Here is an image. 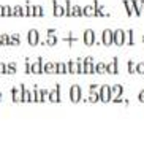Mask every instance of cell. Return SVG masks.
Segmentation results:
<instances>
[{"label": "cell", "instance_id": "cell-22", "mask_svg": "<svg viewBox=\"0 0 144 149\" xmlns=\"http://www.w3.org/2000/svg\"><path fill=\"white\" fill-rule=\"evenodd\" d=\"M32 95H33V103H43V98H41V92H40V89L37 87V84H33Z\"/></svg>", "mask_w": 144, "mask_h": 149}, {"label": "cell", "instance_id": "cell-33", "mask_svg": "<svg viewBox=\"0 0 144 149\" xmlns=\"http://www.w3.org/2000/svg\"><path fill=\"white\" fill-rule=\"evenodd\" d=\"M27 5V17H33L35 15V5H32V3H26Z\"/></svg>", "mask_w": 144, "mask_h": 149}, {"label": "cell", "instance_id": "cell-7", "mask_svg": "<svg viewBox=\"0 0 144 149\" xmlns=\"http://www.w3.org/2000/svg\"><path fill=\"white\" fill-rule=\"evenodd\" d=\"M51 103H60V86L59 83L55 84V87L52 91H49V98H48Z\"/></svg>", "mask_w": 144, "mask_h": 149}, {"label": "cell", "instance_id": "cell-29", "mask_svg": "<svg viewBox=\"0 0 144 149\" xmlns=\"http://www.w3.org/2000/svg\"><path fill=\"white\" fill-rule=\"evenodd\" d=\"M3 17H13V6L3 5Z\"/></svg>", "mask_w": 144, "mask_h": 149}, {"label": "cell", "instance_id": "cell-14", "mask_svg": "<svg viewBox=\"0 0 144 149\" xmlns=\"http://www.w3.org/2000/svg\"><path fill=\"white\" fill-rule=\"evenodd\" d=\"M119 95H124V86L122 84H112L111 86V100L114 97H119Z\"/></svg>", "mask_w": 144, "mask_h": 149}, {"label": "cell", "instance_id": "cell-34", "mask_svg": "<svg viewBox=\"0 0 144 149\" xmlns=\"http://www.w3.org/2000/svg\"><path fill=\"white\" fill-rule=\"evenodd\" d=\"M128 73L130 74H135L136 73V63L135 62H133V60H128Z\"/></svg>", "mask_w": 144, "mask_h": 149}, {"label": "cell", "instance_id": "cell-15", "mask_svg": "<svg viewBox=\"0 0 144 149\" xmlns=\"http://www.w3.org/2000/svg\"><path fill=\"white\" fill-rule=\"evenodd\" d=\"M122 5H124L125 11H127V16L132 17L135 15V8H133V0H122Z\"/></svg>", "mask_w": 144, "mask_h": 149}, {"label": "cell", "instance_id": "cell-43", "mask_svg": "<svg viewBox=\"0 0 144 149\" xmlns=\"http://www.w3.org/2000/svg\"><path fill=\"white\" fill-rule=\"evenodd\" d=\"M0 17H3V5H0Z\"/></svg>", "mask_w": 144, "mask_h": 149}, {"label": "cell", "instance_id": "cell-5", "mask_svg": "<svg viewBox=\"0 0 144 149\" xmlns=\"http://www.w3.org/2000/svg\"><path fill=\"white\" fill-rule=\"evenodd\" d=\"M114 45L122 48L125 46V30L124 29H116L114 30Z\"/></svg>", "mask_w": 144, "mask_h": 149}, {"label": "cell", "instance_id": "cell-20", "mask_svg": "<svg viewBox=\"0 0 144 149\" xmlns=\"http://www.w3.org/2000/svg\"><path fill=\"white\" fill-rule=\"evenodd\" d=\"M125 45L128 46H135V30L130 29L125 32Z\"/></svg>", "mask_w": 144, "mask_h": 149}, {"label": "cell", "instance_id": "cell-27", "mask_svg": "<svg viewBox=\"0 0 144 149\" xmlns=\"http://www.w3.org/2000/svg\"><path fill=\"white\" fill-rule=\"evenodd\" d=\"M65 17H71L73 13V5H71V0H65Z\"/></svg>", "mask_w": 144, "mask_h": 149}, {"label": "cell", "instance_id": "cell-23", "mask_svg": "<svg viewBox=\"0 0 144 149\" xmlns=\"http://www.w3.org/2000/svg\"><path fill=\"white\" fill-rule=\"evenodd\" d=\"M95 73V62H84V74Z\"/></svg>", "mask_w": 144, "mask_h": 149}, {"label": "cell", "instance_id": "cell-19", "mask_svg": "<svg viewBox=\"0 0 144 149\" xmlns=\"http://www.w3.org/2000/svg\"><path fill=\"white\" fill-rule=\"evenodd\" d=\"M43 73L55 74V62H44L43 63Z\"/></svg>", "mask_w": 144, "mask_h": 149}, {"label": "cell", "instance_id": "cell-17", "mask_svg": "<svg viewBox=\"0 0 144 149\" xmlns=\"http://www.w3.org/2000/svg\"><path fill=\"white\" fill-rule=\"evenodd\" d=\"M66 70H68V74H78V60H68Z\"/></svg>", "mask_w": 144, "mask_h": 149}, {"label": "cell", "instance_id": "cell-28", "mask_svg": "<svg viewBox=\"0 0 144 149\" xmlns=\"http://www.w3.org/2000/svg\"><path fill=\"white\" fill-rule=\"evenodd\" d=\"M71 17H82V6L81 5H73Z\"/></svg>", "mask_w": 144, "mask_h": 149}, {"label": "cell", "instance_id": "cell-30", "mask_svg": "<svg viewBox=\"0 0 144 149\" xmlns=\"http://www.w3.org/2000/svg\"><path fill=\"white\" fill-rule=\"evenodd\" d=\"M11 46H21V35L11 33Z\"/></svg>", "mask_w": 144, "mask_h": 149}, {"label": "cell", "instance_id": "cell-2", "mask_svg": "<svg viewBox=\"0 0 144 149\" xmlns=\"http://www.w3.org/2000/svg\"><path fill=\"white\" fill-rule=\"evenodd\" d=\"M82 41H84V45H86V48H90V46H93L97 43V33H95V30H92V29H86L84 30V33H82Z\"/></svg>", "mask_w": 144, "mask_h": 149}, {"label": "cell", "instance_id": "cell-36", "mask_svg": "<svg viewBox=\"0 0 144 149\" xmlns=\"http://www.w3.org/2000/svg\"><path fill=\"white\" fill-rule=\"evenodd\" d=\"M26 74H32V60H26Z\"/></svg>", "mask_w": 144, "mask_h": 149}, {"label": "cell", "instance_id": "cell-42", "mask_svg": "<svg viewBox=\"0 0 144 149\" xmlns=\"http://www.w3.org/2000/svg\"><path fill=\"white\" fill-rule=\"evenodd\" d=\"M0 74H5V62H0Z\"/></svg>", "mask_w": 144, "mask_h": 149}, {"label": "cell", "instance_id": "cell-6", "mask_svg": "<svg viewBox=\"0 0 144 149\" xmlns=\"http://www.w3.org/2000/svg\"><path fill=\"white\" fill-rule=\"evenodd\" d=\"M27 43L30 46H37L40 43V32L37 29H30L29 33H27Z\"/></svg>", "mask_w": 144, "mask_h": 149}, {"label": "cell", "instance_id": "cell-31", "mask_svg": "<svg viewBox=\"0 0 144 149\" xmlns=\"http://www.w3.org/2000/svg\"><path fill=\"white\" fill-rule=\"evenodd\" d=\"M44 16V10L41 5H35V15L33 17H43Z\"/></svg>", "mask_w": 144, "mask_h": 149}, {"label": "cell", "instance_id": "cell-45", "mask_svg": "<svg viewBox=\"0 0 144 149\" xmlns=\"http://www.w3.org/2000/svg\"><path fill=\"white\" fill-rule=\"evenodd\" d=\"M143 43H144V35H143Z\"/></svg>", "mask_w": 144, "mask_h": 149}, {"label": "cell", "instance_id": "cell-40", "mask_svg": "<svg viewBox=\"0 0 144 149\" xmlns=\"http://www.w3.org/2000/svg\"><path fill=\"white\" fill-rule=\"evenodd\" d=\"M21 17H27V5H22L21 8Z\"/></svg>", "mask_w": 144, "mask_h": 149}, {"label": "cell", "instance_id": "cell-3", "mask_svg": "<svg viewBox=\"0 0 144 149\" xmlns=\"http://www.w3.org/2000/svg\"><path fill=\"white\" fill-rule=\"evenodd\" d=\"M98 95H100V102L109 103L111 102V86L109 84H101V87L98 89Z\"/></svg>", "mask_w": 144, "mask_h": 149}, {"label": "cell", "instance_id": "cell-41", "mask_svg": "<svg viewBox=\"0 0 144 149\" xmlns=\"http://www.w3.org/2000/svg\"><path fill=\"white\" fill-rule=\"evenodd\" d=\"M138 100L141 102V103H144V89H143V91H139V94H138Z\"/></svg>", "mask_w": 144, "mask_h": 149}, {"label": "cell", "instance_id": "cell-8", "mask_svg": "<svg viewBox=\"0 0 144 149\" xmlns=\"http://www.w3.org/2000/svg\"><path fill=\"white\" fill-rule=\"evenodd\" d=\"M21 89H22V100H21V103H33L32 91H29L26 87V84H22V83H21Z\"/></svg>", "mask_w": 144, "mask_h": 149}, {"label": "cell", "instance_id": "cell-35", "mask_svg": "<svg viewBox=\"0 0 144 149\" xmlns=\"http://www.w3.org/2000/svg\"><path fill=\"white\" fill-rule=\"evenodd\" d=\"M21 8H22V5L13 6V17H21Z\"/></svg>", "mask_w": 144, "mask_h": 149}, {"label": "cell", "instance_id": "cell-1", "mask_svg": "<svg viewBox=\"0 0 144 149\" xmlns=\"http://www.w3.org/2000/svg\"><path fill=\"white\" fill-rule=\"evenodd\" d=\"M68 95H70V102H71V103H79V102L82 100V87H81L78 83L71 84V87H70V91H68Z\"/></svg>", "mask_w": 144, "mask_h": 149}, {"label": "cell", "instance_id": "cell-26", "mask_svg": "<svg viewBox=\"0 0 144 149\" xmlns=\"http://www.w3.org/2000/svg\"><path fill=\"white\" fill-rule=\"evenodd\" d=\"M95 73L97 74H105L106 73V63L105 62H95Z\"/></svg>", "mask_w": 144, "mask_h": 149}, {"label": "cell", "instance_id": "cell-44", "mask_svg": "<svg viewBox=\"0 0 144 149\" xmlns=\"http://www.w3.org/2000/svg\"><path fill=\"white\" fill-rule=\"evenodd\" d=\"M0 102H2V91H0Z\"/></svg>", "mask_w": 144, "mask_h": 149}, {"label": "cell", "instance_id": "cell-18", "mask_svg": "<svg viewBox=\"0 0 144 149\" xmlns=\"http://www.w3.org/2000/svg\"><path fill=\"white\" fill-rule=\"evenodd\" d=\"M59 43V37H55L54 33H48L46 35V40H44L43 46H55Z\"/></svg>", "mask_w": 144, "mask_h": 149}, {"label": "cell", "instance_id": "cell-39", "mask_svg": "<svg viewBox=\"0 0 144 149\" xmlns=\"http://www.w3.org/2000/svg\"><path fill=\"white\" fill-rule=\"evenodd\" d=\"M89 92H90V94H97V92H98V86H97L95 83H92L89 86Z\"/></svg>", "mask_w": 144, "mask_h": 149}, {"label": "cell", "instance_id": "cell-38", "mask_svg": "<svg viewBox=\"0 0 144 149\" xmlns=\"http://www.w3.org/2000/svg\"><path fill=\"white\" fill-rule=\"evenodd\" d=\"M40 92H41V98H43V103L49 98V91L48 89H40Z\"/></svg>", "mask_w": 144, "mask_h": 149}, {"label": "cell", "instance_id": "cell-12", "mask_svg": "<svg viewBox=\"0 0 144 149\" xmlns=\"http://www.w3.org/2000/svg\"><path fill=\"white\" fill-rule=\"evenodd\" d=\"M82 17H95V3L82 6Z\"/></svg>", "mask_w": 144, "mask_h": 149}, {"label": "cell", "instance_id": "cell-9", "mask_svg": "<svg viewBox=\"0 0 144 149\" xmlns=\"http://www.w3.org/2000/svg\"><path fill=\"white\" fill-rule=\"evenodd\" d=\"M52 15H54L55 17L65 16V6L60 5L57 0H52Z\"/></svg>", "mask_w": 144, "mask_h": 149}, {"label": "cell", "instance_id": "cell-4", "mask_svg": "<svg viewBox=\"0 0 144 149\" xmlns=\"http://www.w3.org/2000/svg\"><path fill=\"white\" fill-rule=\"evenodd\" d=\"M101 43H103V46L114 45V30L105 29L103 32H101Z\"/></svg>", "mask_w": 144, "mask_h": 149}, {"label": "cell", "instance_id": "cell-16", "mask_svg": "<svg viewBox=\"0 0 144 149\" xmlns=\"http://www.w3.org/2000/svg\"><path fill=\"white\" fill-rule=\"evenodd\" d=\"M133 8H135V15L138 17L144 16V6H143L141 0H133Z\"/></svg>", "mask_w": 144, "mask_h": 149}, {"label": "cell", "instance_id": "cell-10", "mask_svg": "<svg viewBox=\"0 0 144 149\" xmlns=\"http://www.w3.org/2000/svg\"><path fill=\"white\" fill-rule=\"evenodd\" d=\"M43 63H44L43 57H38L37 60H33L32 62V73L33 74H43Z\"/></svg>", "mask_w": 144, "mask_h": 149}, {"label": "cell", "instance_id": "cell-32", "mask_svg": "<svg viewBox=\"0 0 144 149\" xmlns=\"http://www.w3.org/2000/svg\"><path fill=\"white\" fill-rule=\"evenodd\" d=\"M87 102H89V103H97V102H100V95H98V92L97 94H90L89 92V98H87Z\"/></svg>", "mask_w": 144, "mask_h": 149}, {"label": "cell", "instance_id": "cell-11", "mask_svg": "<svg viewBox=\"0 0 144 149\" xmlns=\"http://www.w3.org/2000/svg\"><path fill=\"white\" fill-rule=\"evenodd\" d=\"M106 73H109V74L119 73V59L117 57H114L109 63H106Z\"/></svg>", "mask_w": 144, "mask_h": 149}, {"label": "cell", "instance_id": "cell-37", "mask_svg": "<svg viewBox=\"0 0 144 149\" xmlns=\"http://www.w3.org/2000/svg\"><path fill=\"white\" fill-rule=\"evenodd\" d=\"M136 73H138V74H144V62H138V63H136Z\"/></svg>", "mask_w": 144, "mask_h": 149}, {"label": "cell", "instance_id": "cell-24", "mask_svg": "<svg viewBox=\"0 0 144 149\" xmlns=\"http://www.w3.org/2000/svg\"><path fill=\"white\" fill-rule=\"evenodd\" d=\"M0 46H11V33H2Z\"/></svg>", "mask_w": 144, "mask_h": 149}, {"label": "cell", "instance_id": "cell-25", "mask_svg": "<svg viewBox=\"0 0 144 149\" xmlns=\"http://www.w3.org/2000/svg\"><path fill=\"white\" fill-rule=\"evenodd\" d=\"M5 74H16V62H8L5 63Z\"/></svg>", "mask_w": 144, "mask_h": 149}, {"label": "cell", "instance_id": "cell-13", "mask_svg": "<svg viewBox=\"0 0 144 149\" xmlns=\"http://www.w3.org/2000/svg\"><path fill=\"white\" fill-rule=\"evenodd\" d=\"M11 100L15 103H21V100H22V89H21V86L11 89Z\"/></svg>", "mask_w": 144, "mask_h": 149}, {"label": "cell", "instance_id": "cell-21", "mask_svg": "<svg viewBox=\"0 0 144 149\" xmlns=\"http://www.w3.org/2000/svg\"><path fill=\"white\" fill-rule=\"evenodd\" d=\"M55 74H68L66 62H55Z\"/></svg>", "mask_w": 144, "mask_h": 149}]
</instances>
